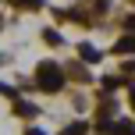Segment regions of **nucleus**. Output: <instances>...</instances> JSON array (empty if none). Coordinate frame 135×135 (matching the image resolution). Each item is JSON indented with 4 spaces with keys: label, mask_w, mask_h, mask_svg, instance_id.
I'll return each mask as SVG.
<instances>
[{
    "label": "nucleus",
    "mask_w": 135,
    "mask_h": 135,
    "mask_svg": "<svg viewBox=\"0 0 135 135\" xmlns=\"http://www.w3.org/2000/svg\"><path fill=\"white\" fill-rule=\"evenodd\" d=\"M114 135H135V124H128V121H124V124H114Z\"/></svg>",
    "instance_id": "obj_5"
},
{
    "label": "nucleus",
    "mask_w": 135,
    "mask_h": 135,
    "mask_svg": "<svg viewBox=\"0 0 135 135\" xmlns=\"http://www.w3.org/2000/svg\"><path fill=\"white\" fill-rule=\"evenodd\" d=\"M18 114L21 117H36V107H32V103H18Z\"/></svg>",
    "instance_id": "obj_7"
},
{
    "label": "nucleus",
    "mask_w": 135,
    "mask_h": 135,
    "mask_svg": "<svg viewBox=\"0 0 135 135\" xmlns=\"http://www.w3.org/2000/svg\"><path fill=\"white\" fill-rule=\"evenodd\" d=\"M132 107H135V89H132Z\"/></svg>",
    "instance_id": "obj_9"
},
{
    "label": "nucleus",
    "mask_w": 135,
    "mask_h": 135,
    "mask_svg": "<svg viewBox=\"0 0 135 135\" xmlns=\"http://www.w3.org/2000/svg\"><path fill=\"white\" fill-rule=\"evenodd\" d=\"M124 28H132V32H135V14H128V18H124Z\"/></svg>",
    "instance_id": "obj_8"
},
{
    "label": "nucleus",
    "mask_w": 135,
    "mask_h": 135,
    "mask_svg": "<svg viewBox=\"0 0 135 135\" xmlns=\"http://www.w3.org/2000/svg\"><path fill=\"white\" fill-rule=\"evenodd\" d=\"M61 135H85V124H82V121H75V124H68Z\"/></svg>",
    "instance_id": "obj_4"
},
{
    "label": "nucleus",
    "mask_w": 135,
    "mask_h": 135,
    "mask_svg": "<svg viewBox=\"0 0 135 135\" xmlns=\"http://www.w3.org/2000/svg\"><path fill=\"white\" fill-rule=\"evenodd\" d=\"M78 54H82V61H85V64H100V50H96V46H89V43H82V46H78Z\"/></svg>",
    "instance_id": "obj_2"
},
{
    "label": "nucleus",
    "mask_w": 135,
    "mask_h": 135,
    "mask_svg": "<svg viewBox=\"0 0 135 135\" xmlns=\"http://www.w3.org/2000/svg\"><path fill=\"white\" fill-rule=\"evenodd\" d=\"M114 50H117V54H132V50H135V32H132V36H124V39H117V46H114Z\"/></svg>",
    "instance_id": "obj_3"
},
{
    "label": "nucleus",
    "mask_w": 135,
    "mask_h": 135,
    "mask_svg": "<svg viewBox=\"0 0 135 135\" xmlns=\"http://www.w3.org/2000/svg\"><path fill=\"white\" fill-rule=\"evenodd\" d=\"M36 82H39L36 89H43V93H61L64 89V71L54 61H43L39 68H36Z\"/></svg>",
    "instance_id": "obj_1"
},
{
    "label": "nucleus",
    "mask_w": 135,
    "mask_h": 135,
    "mask_svg": "<svg viewBox=\"0 0 135 135\" xmlns=\"http://www.w3.org/2000/svg\"><path fill=\"white\" fill-rule=\"evenodd\" d=\"M11 4H14V7H25V11H32V7H39L43 0H11Z\"/></svg>",
    "instance_id": "obj_6"
}]
</instances>
